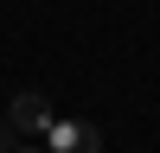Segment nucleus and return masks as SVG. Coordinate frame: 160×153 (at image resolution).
I'll return each instance as SVG.
<instances>
[{"mask_svg":"<svg viewBox=\"0 0 160 153\" xmlns=\"http://www.w3.org/2000/svg\"><path fill=\"white\" fill-rule=\"evenodd\" d=\"M7 121H13V134H51V102H45V89H19V96L7 102Z\"/></svg>","mask_w":160,"mask_h":153,"instance_id":"obj_1","label":"nucleus"},{"mask_svg":"<svg viewBox=\"0 0 160 153\" xmlns=\"http://www.w3.org/2000/svg\"><path fill=\"white\" fill-rule=\"evenodd\" d=\"M45 153H102V134H96L90 121H51Z\"/></svg>","mask_w":160,"mask_h":153,"instance_id":"obj_2","label":"nucleus"},{"mask_svg":"<svg viewBox=\"0 0 160 153\" xmlns=\"http://www.w3.org/2000/svg\"><path fill=\"white\" fill-rule=\"evenodd\" d=\"M13 153H38V147H13Z\"/></svg>","mask_w":160,"mask_h":153,"instance_id":"obj_3","label":"nucleus"}]
</instances>
